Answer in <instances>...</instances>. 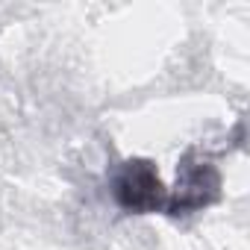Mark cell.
I'll return each instance as SVG.
<instances>
[{
    "label": "cell",
    "instance_id": "2",
    "mask_svg": "<svg viewBox=\"0 0 250 250\" xmlns=\"http://www.w3.org/2000/svg\"><path fill=\"white\" fill-rule=\"evenodd\" d=\"M221 188V177L215 171V165L203 156H197V150H188L183 156L180 174H177V191H168V215H188L197 212L209 203H215Z\"/></svg>",
    "mask_w": 250,
    "mask_h": 250
},
{
    "label": "cell",
    "instance_id": "1",
    "mask_svg": "<svg viewBox=\"0 0 250 250\" xmlns=\"http://www.w3.org/2000/svg\"><path fill=\"white\" fill-rule=\"evenodd\" d=\"M112 194L121 209L133 215H150L168 209V191L147 159H130L124 162L112 180Z\"/></svg>",
    "mask_w": 250,
    "mask_h": 250
}]
</instances>
